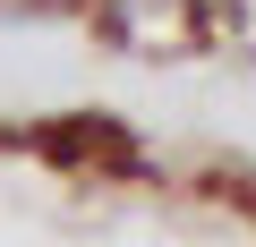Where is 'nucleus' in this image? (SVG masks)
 Segmentation results:
<instances>
[{"mask_svg": "<svg viewBox=\"0 0 256 247\" xmlns=\"http://www.w3.org/2000/svg\"><path fill=\"white\" fill-rule=\"evenodd\" d=\"M9 154L26 188H0V247H256L248 179H171L111 119H43Z\"/></svg>", "mask_w": 256, "mask_h": 247, "instance_id": "obj_1", "label": "nucleus"}]
</instances>
